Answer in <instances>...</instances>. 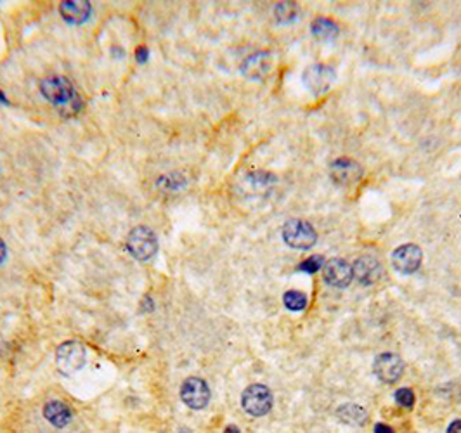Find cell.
Here are the masks:
<instances>
[{
    "mask_svg": "<svg viewBox=\"0 0 461 433\" xmlns=\"http://www.w3.org/2000/svg\"><path fill=\"white\" fill-rule=\"evenodd\" d=\"M39 87L42 96L47 99L52 106L59 108L61 111L77 113L83 106L73 83L63 75H47V77L40 80Z\"/></svg>",
    "mask_w": 461,
    "mask_h": 433,
    "instance_id": "6da1fadb",
    "label": "cell"
},
{
    "mask_svg": "<svg viewBox=\"0 0 461 433\" xmlns=\"http://www.w3.org/2000/svg\"><path fill=\"white\" fill-rule=\"evenodd\" d=\"M125 246L136 260L148 262L158 252V238L151 227L137 226L128 233Z\"/></svg>",
    "mask_w": 461,
    "mask_h": 433,
    "instance_id": "7a4b0ae2",
    "label": "cell"
},
{
    "mask_svg": "<svg viewBox=\"0 0 461 433\" xmlns=\"http://www.w3.org/2000/svg\"><path fill=\"white\" fill-rule=\"evenodd\" d=\"M283 234L285 243L289 248L295 250H309L316 245L318 241V233L312 227V224H309L307 220L302 219H289L283 224Z\"/></svg>",
    "mask_w": 461,
    "mask_h": 433,
    "instance_id": "3957f363",
    "label": "cell"
},
{
    "mask_svg": "<svg viewBox=\"0 0 461 433\" xmlns=\"http://www.w3.org/2000/svg\"><path fill=\"white\" fill-rule=\"evenodd\" d=\"M87 360L85 347L77 340H68L61 343L56 350V366L59 373L64 376H71L83 370Z\"/></svg>",
    "mask_w": 461,
    "mask_h": 433,
    "instance_id": "277c9868",
    "label": "cell"
},
{
    "mask_svg": "<svg viewBox=\"0 0 461 433\" xmlns=\"http://www.w3.org/2000/svg\"><path fill=\"white\" fill-rule=\"evenodd\" d=\"M335 80H337V73L331 66L321 63H312L304 70L302 82L306 85V89L314 96H323L328 90L333 87Z\"/></svg>",
    "mask_w": 461,
    "mask_h": 433,
    "instance_id": "5b68a950",
    "label": "cell"
},
{
    "mask_svg": "<svg viewBox=\"0 0 461 433\" xmlns=\"http://www.w3.org/2000/svg\"><path fill=\"white\" fill-rule=\"evenodd\" d=\"M241 405L250 416H265L273 409V394L265 385L255 383V385L246 386L245 392H243Z\"/></svg>",
    "mask_w": 461,
    "mask_h": 433,
    "instance_id": "8992f818",
    "label": "cell"
},
{
    "mask_svg": "<svg viewBox=\"0 0 461 433\" xmlns=\"http://www.w3.org/2000/svg\"><path fill=\"white\" fill-rule=\"evenodd\" d=\"M181 398L188 408L200 411V409L207 408L208 402H210V389H208L205 379L191 376L182 383Z\"/></svg>",
    "mask_w": 461,
    "mask_h": 433,
    "instance_id": "52a82bcc",
    "label": "cell"
},
{
    "mask_svg": "<svg viewBox=\"0 0 461 433\" xmlns=\"http://www.w3.org/2000/svg\"><path fill=\"white\" fill-rule=\"evenodd\" d=\"M423 262V252L420 246L407 243L392 252V265L401 274H414Z\"/></svg>",
    "mask_w": 461,
    "mask_h": 433,
    "instance_id": "ba28073f",
    "label": "cell"
},
{
    "mask_svg": "<svg viewBox=\"0 0 461 433\" xmlns=\"http://www.w3.org/2000/svg\"><path fill=\"white\" fill-rule=\"evenodd\" d=\"M364 170L356 159L352 158H337L333 163L330 165V176L333 178L335 184L338 185H350L354 182L359 181L363 177Z\"/></svg>",
    "mask_w": 461,
    "mask_h": 433,
    "instance_id": "9c48e42d",
    "label": "cell"
},
{
    "mask_svg": "<svg viewBox=\"0 0 461 433\" xmlns=\"http://www.w3.org/2000/svg\"><path fill=\"white\" fill-rule=\"evenodd\" d=\"M352 274L363 286H371L382 279L383 265L376 257L363 255L354 262Z\"/></svg>",
    "mask_w": 461,
    "mask_h": 433,
    "instance_id": "30bf717a",
    "label": "cell"
},
{
    "mask_svg": "<svg viewBox=\"0 0 461 433\" xmlns=\"http://www.w3.org/2000/svg\"><path fill=\"white\" fill-rule=\"evenodd\" d=\"M373 371L383 383H395L404 373V362L397 354L385 352V354H380L375 359Z\"/></svg>",
    "mask_w": 461,
    "mask_h": 433,
    "instance_id": "8fae6325",
    "label": "cell"
},
{
    "mask_svg": "<svg viewBox=\"0 0 461 433\" xmlns=\"http://www.w3.org/2000/svg\"><path fill=\"white\" fill-rule=\"evenodd\" d=\"M323 277L330 286L347 288L352 281V265L344 258H330L323 265Z\"/></svg>",
    "mask_w": 461,
    "mask_h": 433,
    "instance_id": "7c38bea8",
    "label": "cell"
},
{
    "mask_svg": "<svg viewBox=\"0 0 461 433\" xmlns=\"http://www.w3.org/2000/svg\"><path fill=\"white\" fill-rule=\"evenodd\" d=\"M273 68V56L270 52L258 51L243 61L241 73L250 80H262L269 75Z\"/></svg>",
    "mask_w": 461,
    "mask_h": 433,
    "instance_id": "4fadbf2b",
    "label": "cell"
},
{
    "mask_svg": "<svg viewBox=\"0 0 461 433\" xmlns=\"http://www.w3.org/2000/svg\"><path fill=\"white\" fill-rule=\"evenodd\" d=\"M59 13L70 25H82L92 14V4L87 0H68V2H61Z\"/></svg>",
    "mask_w": 461,
    "mask_h": 433,
    "instance_id": "5bb4252c",
    "label": "cell"
},
{
    "mask_svg": "<svg viewBox=\"0 0 461 433\" xmlns=\"http://www.w3.org/2000/svg\"><path fill=\"white\" fill-rule=\"evenodd\" d=\"M44 416L52 427L64 428L71 421V409L63 401H49L44 405Z\"/></svg>",
    "mask_w": 461,
    "mask_h": 433,
    "instance_id": "9a60e30c",
    "label": "cell"
},
{
    "mask_svg": "<svg viewBox=\"0 0 461 433\" xmlns=\"http://www.w3.org/2000/svg\"><path fill=\"white\" fill-rule=\"evenodd\" d=\"M338 420L345 425H352V427H363L368 421V413L363 405L359 404H344L338 408L337 411Z\"/></svg>",
    "mask_w": 461,
    "mask_h": 433,
    "instance_id": "2e32d148",
    "label": "cell"
},
{
    "mask_svg": "<svg viewBox=\"0 0 461 433\" xmlns=\"http://www.w3.org/2000/svg\"><path fill=\"white\" fill-rule=\"evenodd\" d=\"M311 32L319 40H333L338 37V25L330 18H316L311 25Z\"/></svg>",
    "mask_w": 461,
    "mask_h": 433,
    "instance_id": "e0dca14e",
    "label": "cell"
},
{
    "mask_svg": "<svg viewBox=\"0 0 461 433\" xmlns=\"http://www.w3.org/2000/svg\"><path fill=\"white\" fill-rule=\"evenodd\" d=\"M274 16L280 23H292L299 18V6L295 2H280L274 7Z\"/></svg>",
    "mask_w": 461,
    "mask_h": 433,
    "instance_id": "ac0fdd59",
    "label": "cell"
},
{
    "mask_svg": "<svg viewBox=\"0 0 461 433\" xmlns=\"http://www.w3.org/2000/svg\"><path fill=\"white\" fill-rule=\"evenodd\" d=\"M283 303L292 312H300V310H304L307 307V296L302 291L289 290L283 295Z\"/></svg>",
    "mask_w": 461,
    "mask_h": 433,
    "instance_id": "d6986e66",
    "label": "cell"
},
{
    "mask_svg": "<svg viewBox=\"0 0 461 433\" xmlns=\"http://www.w3.org/2000/svg\"><path fill=\"white\" fill-rule=\"evenodd\" d=\"M323 265H325V262H323L321 255H312V257L306 258V260L299 265V271L309 272V274H314V272H318L319 269H323Z\"/></svg>",
    "mask_w": 461,
    "mask_h": 433,
    "instance_id": "ffe728a7",
    "label": "cell"
},
{
    "mask_svg": "<svg viewBox=\"0 0 461 433\" xmlns=\"http://www.w3.org/2000/svg\"><path fill=\"white\" fill-rule=\"evenodd\" d=\"M394 398L399 405H402L406 409H411L414 405V392L411 389H399L395 392Z\"/></svg>",
    "mask_w": 461,
    "mask_h": 433,
    "instance_id": "44dd1931",
    "label": "cell"
},
{
    "mask_svg": "<svg viewBox=\"0 0 461 433\" xmlns=\"http://www.w3.org/2000/svg\"><path fill=\"white\" fill-rule=\"evenodd\" d=\"M136 59L139 61V63H146V61H148V49L144 47V45H140V47L137 49Z\"/></svg>",
    "mask_w": 461,
    "mask_h": 433,
    "instance_id": "7402d4cb",
    "label": "cell"
},
{
    "mask_svg": "<svg viewBox=\"0 0 461 433\" xmlns=\"http://www.w3.org/2000/svg\"><path fill=\"white\" fill-rule=\"evenodd\" d=\"M448 433H461V420H455L448 427Z\"/></svg>",
    "mask_w": 461,
    "mask_h": 433,
    "instance_id": "603a6c76",
    "label": "cell"
},
{
    "mask_svg": "<svg viewBox=\"0 0 461 433\" xmlns=\"http://www.w3.org/2000/svg\"><path fill=\"white\" fill-rule=\"evenodd\" d=\"M375 433H394V428H390L385 423H378L375 427Z\"/></svg>",
    "mask_w": 461,
    "mask_h": 433,
    "instance_id": "cb8c5ba5",
    "label": "cell"
},
{
    "mask_svg": "<svg viewBox=\"0 0 461 433\" xmlns=\"http://www.w3.org/2000/svg\"><path fill=\"white\" fill-rule=\"evenodd\" d=\"M6 257H7V246H6V243H4V239L0 238V265L4 264Z\"/></svg>",
    "mask_w": 461,
    "mask_h": 433,
    "instance_id": "d4e9b609",
    "label": "cell"
},
{
    "mask_svg": "<svg viewBox=\"0 0 461 433\" xmlns=\"http://www.w3.org/2000/svg\"><path fill=\"white\" fill-rule=\"evenodd\" d=\"M224 433H241V432H239V428L234 427V425H229V427L224 430Z\"/></svg>",
    "mask_w": 461,
    "mask_h": 433,
    "instance_id": "484cf974",
    "label": "cell"
},
{
    "mask_svg": "<svg viewBox=\"0 0 461 433\" xmlns=\"http://www.w3.org/2000/svg\"><path fill=\"white\" fill-rule=\"evenodd\" d=\"M0 101L7 102V99H6V96H4V94H2V90H0Z\"/></svg>",
    "mask_w": 461,
    "mask_h": 433,
    "instance_id": "4316f807",
    "label": "cell"
}]
</instances>
